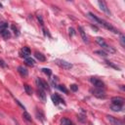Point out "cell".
Wrapping results in <instances>:
<instances>
[{"instance_id":"obj_1","label":"cell","mask_w":125,"mask_h":125,"mask_svg":"<svg viewBox=\"0 0 125 125\" xmlns=\"http://www.w3.org/2000/svg\"><path fill=\"white\" fill-rule=\"evenodd\" d=\"M88 17L90 18V19H92L95 22H97V23H99L100 25H102V26H104V27H105L106 29H108L109 31H112L113 33H118L119 31L114 27V26H112L111 24H109L107 21H105L104 20H102V19H100V18H98L97 16H95L93 13H91V12H89L88 13Z\"/></svg>"},{"instance_id":"obj_2","label":"cell","mask_w":125,"mask_h":125,"mask_svg":"<svg viewBox=\"0 0 125 125\" xmlns=\"http://www.w3.org/2000/svg\"><path fill=\"white\" fill-rule=\"evenodd\" d=\"M96 42L105 51V53L107 52V53H114L115 52V50L112 48V47H110V46H108L107 44H106V42L104 40V38H102V37H97L96 38Z\"/></svg>"},{"instance_id":"obj_3","label":"cell","mask_w":125,"mask_h":125,"mask_svg":"<svg viewBox=\"0 0 125 125\" xmlns=\"http://www.w3.org/2000/svg\"><path fill=\"white\" fill-rule=\"evenodd\" d=\"M90 81L95 86V88H100V89H104V83L101 79H99L97 77H91Z\"/></svg>"},{"instance_id":"obj_4","label":"cell","mask_w":125,"mask_h":125,"mask_svg":"<svg viewBox=\"0 0 125 125\" xmlns=\"http://www.w3.org/2000/svg\"><path fill=\"white\" fill-rule=\"evenodd\" d=\"M56 63L61 66L62 68H64V69H70L72 67V64L66 61H63V60H56Z\"/></svg>"},{"instance_id":"obj_5","label":"cell","mask_w":125,"mask_h":125,"mask_svg":"<svg viewBox=\"0 0 125 125\" xmlns=\"http://www.w3.org/2000/svg\"><path fill=\"white\" fill-rule=\"evenodd\" d=\"M91 93L95 96V97H97V98H100V99H104V97H105V93H104V89H100V88H95V89H92L91 90Z\"/></svg>"},{"instance_id":"obj_6","label":"cell","mask_w":125,"mask_h":125,"mask_svg":"<svg viewBox=\"0 0 125 125\" xmlns=\"http://www.w3.org/2000/svg\"><path fill=\"white\" fill-rule=\"evenodd\" d=\"M106 118H107V120L109 121V123H110L111 125H125L123 120L118 119V118H116V117H113V116H111V115H107Z\"/></svg>"},{"instance_id":"obj_7","label":"cell","mask_w":125,"mask_h":125,"mask_svg":"<svg viewBox=\"0 0 125 125\" xmlns=\"http://www.w3.org/2000/svg\"><path fill=\"white\" fill-rule=\"evenodd\" d=\"M98 4H99V6H100V9H101L104 14H106L107 16H110V15H111V13H110V11H109V9H108V7H107V5L105 4L104 1L99 0V1H98Z\"/></svg>"},{"instance_id":"obj_8","label":"cell","mask_w":125,"mask_h":125,"mask_svg":"<svg viewBox=\"0 0 125 125\" xmlns=\"http://www.w3.org/2000/svg\"><path fill=\"white\" fill-rule=\"evenodd\" d=\"M124 104V99L121 97H113L111 98V104L112 105H117V106H121Z\"/></svg>"},{"instance_id":"obj_9","label":"cell","mask_w":125,"mask_h":125,"mask_svg":"<svg viewBox=\"0 0 125 125\" xmlns=\"http://www.w3.org/2000/svg\"><path fill=\"white\" fill-rule=\"evenodd\" d=\"M36 84H37L38 88L43 89L44 91L49 90V85L47 84V82L44 81V80H42V79H40V78H37V79H36Z\"/></svg>"},{"instance_id":"obj_10","label":"cell","mask_w":125,"mask_h":125,"mask_svg":"<svg viewBox=\"0 0 125 125\" xmlns=\"http://www.w3.org/2000/svg\"><path fill=\"white\" fill-rule=\"evenodd\" d=\"M51 99H52V102L54 103V104H63V100L58 95V94H55V95H52V97H51Z\"/></svg>"},{"instance_id":"obj_11","label":"cell","mask_w":125,"mask_h":125,"mask_svg":"<svg viewBox=\"0 0 125 125\" xmlns=\"http://www.w3.org/2000/svg\"><path fill=\"white\" fill-rule=\"evenodd\" d=\"M30 49L28 47H23L21 50V56L22 58H29V55H30Z\"/></svg>"},{"instance_id":"obj_12","label":"cell","mask_w":125,"mask_h":125,"mask_svg":"<svg viewBox=\"0 0 125 125\" xmlns=\"http://www.w3.org/2000/svg\"><path fill=\"white\" fill-rule=\"evenodd\" d=\"M78 31H79V33H80V35H81V37H82L83 42L88 43L89 41H88L87 35H86V33H85V31H84V29H83V27H82V26H78Z\"/></svg>"},{"instance_id":"obj_13","label":"cell","mask_w":125,"mask_h":125,"mask_svg":"<svg viewBox=\"0 0 125 125\" xmlns=\"http://www.w3.org/2000/svg\"><path fill=\"white\" fill-rule=\"evenodd\" d=\"M37 93H38V97L41 99V101H42V102H45V101H46V94H45V91H44L43 89L38 88Z\"/></svg>"},{"instance_id":"obj_14","label":"cell","mask_w":125,"mask_h":125,"mask_svg":"<svg viewBox=\"0 0 125 125\" xmlns=\"http://www.w3.org/2000/svg\"><path fill=\"white\" fill-rule=\"evenodd\" d=\"M0 35H1L3 38H5V39H8V38L11 37V33H10V31H9L8 29L1 30V31H0Z\"/></svg>"},{"instance_id":"obj_15","label":"cell","mask_w":125,"mask_h":125,"mask_svg":"<svg viewBox=\"0 0 125 125\" xmlns=\"http://www.w3.org/2000/svg\"><path fill=\"white\" fill-rule=\"evenodd\" d=\"M34 57L38 60V61H40V62H45L46 61V58H45V56L43 55V54H41V53H39V52H35V54H34Z\"/></svg>"},{"instance_id":"obj_16","label":"cell","mask_w":125,"mask_h":125,"mask_svg":"<svg viewBox=\"0 0 125 125\" xmlns=\"http://www.w3.org/2000/svg\"><path fill=\"white\" fill-rule=\"evenodd\" d=\"M18 71H19V73H20L21 76H27V74H28L26 68L23 67V66H19V67H18Z\"/></svg>"},{"instance_id":"obj_17","label":"cell","mask_w":125,"mask_h":125,"mask_svg":"<svg viewBox=\"0 0 125 125\" xmlns=\"http://www.w3.org/2000/svg\"><path fill=\"white\" fill-rule=\"evenodd\" d=\"M62 125H74V124L70 119L64 117V118L62 119Z\"/></svg>"},{"instance_id":"obj_18","label":"cell","mask_w":125,"mask_h":125,"mask_svg":"<svg viewBox=\"0 0 125 125\" xmlns=\"http://www.w3.org/2000/svg\"><path fill=\"white\" fill-rule=\"evenodd\" d=\"M25 62H26V64H28L30 66H33L35 64V61L33 59H31V58H26L25 59Z\"/></svg>"},{"instance_id":"obj_19","label":"cell","mask_w":125,"mask_h":125,"mask_svg":"<svg viewBox=\"0 0 125 125\" xmlns=\"http://www.w3.org/2000/svg\"><path fill=\"white\" fill-rule=\"evenodd\" d=\"M24 90H25L26 94H28V95L32 94V89H31V87L29 85H24Z\"/></svg>"},{"instance_id":"obj_20","label":"cell","mask_w":125,"mask_h":125,"mask_svg":"<svg viewBox=\"0 0 125 125\" xmlns=\"http://www.w3.org/2000/svg\"><path fill=\"white\" fill-rule=\"evenodd\" d=\"M22 116H23V118H24L25 120H27L28 122H31V117H30V115H29V114H28L26 111H24V112H23Z\"/></svg>"},{"instance_id":"obj_21","label":"cell","mask_w":125,"mask_h":125,"mask_svg":"<svg viewBox=\"0 0 125 125\" xmlns=\"http://www.w3.org/2000/svg\"><path fill=\"white\" fill-rule=\"evenodd\" d=\"M7 27H8V23L7 22H5V21L0 22V31L4 30V29H7Z\"/></svg>"},{"instance_id":"obj_22","label":"cell","mask_w":125,"mask_h":125,"mask_svg":"<svg viewBox=\"0 0 125 125\" xmlns=\"http://www.w3.org/2000/svg\"><path fill=\"white\" fill-rule=\"evenodd\" d=\"M120 43L122 47H125V36L123 34H120Z\"/></svg>"},{"instance_id":"obj_23","label":"cell","mask_w":125,"mask_h":125,"mask_svg":"<svg viewBox=\"0 0 125 125\" xmlns=\"http://www.w3.org/2000/svg\"><path fill=\"white\" fill-rule=\"evenodd\" d=\"M58 88H59V89H60L62 92H63V93H65V94H67V93H68L67 89H66V88H65L63 85H59V86H58Z\"/></svg>"},{"instance_id":"obj_24","label":"cell","mask_w":125,"mask_h":125,"mask_svg":"<svg viewBox=\"0 0 125 125\" xmlns=\"http://www.w3.org/2000/svg\"><path fill=\"white\" fill-rule=\"evenodd\" d=\"M42 71L45 73V74H47L48 76H50L51 74H52V71H51V69H49V68H42Z\"/></svg>"},{"instance_id":"obj_25","label":"cell","mask_w":125,"mask_h":125,"mask_svg":"<svg viewBox=\"0 0 125 125\" xmlns=\"http://www.w3.org/2000/svg\"><path fill=\"white\" fill-rule=\"evenodd\" d=\"M36 116H37L38 119H41L42 121H44V114H43L41 111H39V113L36 111Z\"/></svg>"},{"instance_id":"obj_26","label":"cell","mask_w":125,"mask_h":125,"mask_svg":"<svg viewBox=\"0 0 125 125\" xmlns=\"http://www.w3.org/2000/svg\"><path fill=\"white\" fill-rule=\"evenodd\" d=\"M111 109L114 110V111H120V110L122 109V107H121V106H117V105H112V104H111Z\"/></svg>"},{"instance_id":"obj_27","label":"cell","mask_w":125,"mask_h":125,"mask_svg":"<svg viewBox=\"0 0 125 125\" xmlns=\"http://www.w3.org/2000/svg\"><path fill=\"white\" fill-rule=\"evenodd\" d=\"M105 62H106V64H108V65H110L111 67H113V68H115V69H117V70L119 69V67H118V66H116L115 64H113V63H112L111 62H108V61H105Z\"/></svg>"},{"instance_id":"obj_28","label":"cell","mask_w":125,"mask_h":125,"mask_svg":"<svg viewBox=\"0 0 125 125\" xmlns=\"http://www.w3.org/2000/svg\"><path fill=\"white\" fill-rule=\"evenodd\" d=\"M70 90L73 92H76L78 90V86L76 84H72V85H70Z\"/></svg>"},{"instance_id":"obj_29","label":"cell","mask_w":125,"mask_h":125,"mask_svg":"<svg viewBox=\"0 0 125 125\" xmlns=\"http://www.w3.org/2000/svg\"><path fill=\"white\" fill-rule=\"evenodd\" d=\"M95 53H96V54H99L100 56H104V57L106 56V53H105L104 51H96Z\"/></svg>"},{"instance_id":"obj_30","label":"cell","mask_w":125,"mask_h":125,"mask_svg":"<svg viewBox=\"0 0 125 125\" xmlns=\"http://www.w3.org/2000/svg\"><path fill=\"white\" fill-rule=\"evenodd\" d=\"M5 66H6L5 62H4L3 60H1V59H0V67H5Z\"/></svg>"},{"instance_id":"obj_31","label":"cell","mask_w":125,"mask_h":125,"mask_svg":"<svg viewBox=\"0 0 125 125\" xmlns=\"http://www.w3.org/2000/svg\"><path fill=\"white\" fill-rule=\"evenodd\" d=\"M74 33V30H73V28H69V35H72Z\"/></svg>"},{"instance_id":"obj_32","label":"cell","mask_w":125,"mask_h":125,"mask_svg":"<svg viewBox=\"0 0 125 125\" xmlns=\"http://www.w3.org/2000/svg\"><path fill=\"white\" fill-rule=\"evenodd\" d=\"M1 7H2V5H1V3H0V8H1Z\"/></svg>"}]
</instances>
